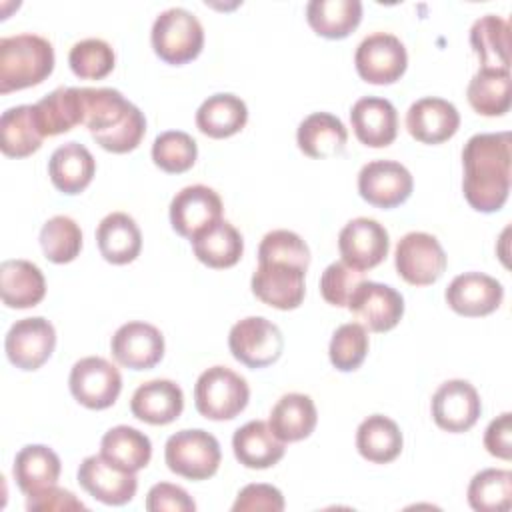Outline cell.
<instances>
[{
	"label": "cell",
	"instance_id": "47",
	"mask_svg": "<svg viewBox=\"0 0 512 512\" xmlns=\"http://www.w3.org/2000/svg\"><path fill=\"white\" fill-rule=\"evenodd\" d=\"M234 512H282L284 510V496L282 492L272 484H248L244 486L234 504Z\"/></svg>",
	"mask_w": 512,
	"mask_h": 512
},
{
	"label": "cell",
	"instance_id": "18",
	"mask_svg": "<svg viewBox=\"0 0 512 512\" xmlns=\"http://www.w3.org/2000/svg\"><path fill=\"white\" fill-rule=\"evenodd\" d=\"M78 484L96 500L108 506L128 504L136 490L138 478L104 460L100 454L86 456L78 468Z\"/></svg>",
	"mask_w": 512,
	"mask_h": 512
},
{
	"label": "cell",
	"instance_id": "35",
	"mask_svg": "<svg viewBox=\"0 0 512 512\" xmlns=\"http://www.w3.org/2000/svg\"><path fill=\"white\" fill-rule=\"evenodd\" d=\"M60 470L62 464L58 454L44 444H28L20 448L12 466L14 480L26 496L54 486L60 478Z\"/></svg>",
	"mask_w": 512,
	"mask_h": 512
},
{
	"label": "cell",
	"instance_id": "3",
	"mask_svg": "<svg viewBox=\"0 0 512 512\" xmlns=\"http://www.w3.org/2000/svg\"><path fill=\"white\" fill-rule=\"evenodd\" d=\"M54 48L38 34L0 38V94L44 82L54 70Z\"/></svg>",
	"mask_w": 512,
	"mask_h": 512
},
{
	"label": "cell",
	"instance_id": "17",
	"mask_svg": "<svg viewBox=\"0 0 512 512\" xmlns=\"http://www.w3.org/2000/svg\"><path fill=\"white\" fill-rule=\"evenodd\" d=\"M112 356L118 364L130 370H150L164 356V336L148 322H126L110 340Z\"/></svg>",
	"mask_w": 512,
	"mask_h": 512
},
{
	"label": "cell",
	"instance_id": "50",
	"mask_svg": "<svg viewBox=\"0 0 512 512\" xmlns=\"http://www.w3.org/2000/svg\"><path fill=\"white\" fill-rule=\"evenodd\" d=\"M484 448L488 454L510 460L512 458V414L504 412L496 416L484 432Z\"/></svg>",
	"mask_w": 512,
	"mask_h": 512
},
{
	"label": "cell",
	"instance_id": "12",
	"mask_svg": "<svg viewBox=\"0 0 512 512\" xmlns=\"http://www.w3.org/2000/svg\"><path fill=\"white\" fill-rule=\"evenodd\" d=\"M56 330L42 316L16 320L6 332L4 350L8 360L26 372L38 370L54 352Z\"/></svg>",
	"mask_w": 512,
	"mask_h": 512
},
{
	"label": "cell",
	"instance_id": "36",
	"mask_svg": "<svg viewBox=\"0 0 512 512\" xmlns=\"http://www.w3.org/2000/svg\"><path fill=\"white\" fill-rule=\"evenodd\" d=\"M310 28L328 40H342L354 32L362 20L360 0H310L306 4Z\"/></svg>",
	"mask_w": 512,
	"mask_h": 512
},
{
	"label": "cell",
	"instance_id": "15",
	"mask_svg": "<svg viewBox=\"0 0 512 512\" xmlns=\"http://www.w3.org/2000/svg\"><path fill=\"white\" fill-rule=\"evenodd\" d=\"M338 250L342 262L356 270L378 266L390 250L388 230L374 218H354L338 234Z\"/></svg>",
	"mask_w": 512,
	"mask_h": 512
},
{
	"label": "cell",
	"instance_id": "41",
	"mask_svg": "<svg viewBox=\"0 0 512 512\" xmlns=\"http://www.w3.org/2000/svg\"><path fill=\"white\" fill-rule=\"evenodd\" d=\"M40 246L50 262H72L82 250V230L70 216H52L40 230Z\"/></svg>",
	"mask_w": 512,
	"mask_h": 512
},
{
	"label": "cell",
	"instance_id": "34",
	"mask_svg": "<svg viewBox=\"0 0 512 512\" xmlns=\"http://www.w3.org/2000/svg\"><path fill=\"white\" fill-rule=\"evenodd\" d=\"M100 456L124 472L136 474L152 458L150 438L126 424L110 428L100 440Z\"/></svg>",
	"mask_w": 512,
	"mask_h": 512
},
{
	"label": "cell",
	"instance_id": "20",
	"mask_svg": "<svg viewBox=\"0 0 512 512\" xmlns=\"http://www.w3.org/2000/svg\"><path fill=\"white\" fill-rule=\"evenodd\" d=\"M444 296L456 314L478 318L498 310L504 298V288L496 278L484 272H464L448 284Z\"/></svg>",
	"mask_w": 512,
	"mask_h": 512
},
{
	"label": "cell",
	"instance_id": "7",
	"mask_svg": "<svg viewBox=\"0 0 512 512\" xmlns=\"http://www.w3.org/2000/svg\"><path fill=\"white\" fill-rule=\"evenodd\" d=\"M232 356L248 368H266L274 364L284 350L280 328L264 316H248L238 320L228 334Z\"/></svg>",
	"mask_w": 512,
	"mask_h": 512
},
{
	"label": "cell",
	"instance_id": "23",
	"mask_svg": "<svg viewBox=\"0 0 512 512\" xmlns=\"http://www.w3.org/2000/svg\"><path fill=\"white\" fill-rule=\"evenodd\" d=\"M132 414L152 426L174 422L184 410L182 388L166 378H156L140 384L130 400Z\"/></svg>",
	"mask_w": 512,
	"mask_h": 512
},
{
	"label": "cell",
	"instance_id": "31",
	"mask_svg": "<svg viewBox=\"0 0 512 512\" xmlns=\"http://www.w3.org/2000/svg\"><path fill=\"white\" fill-rule=\"evenodd\" d=\"M190 242L194 256L210 268H230L244 252L242 234L222 218L200 230Z\"/></svg>",
	"mask_w": 512,
	"mask_h": 512
},
{
	"label": "cell",
	"instance_id": "39",
	"mask_svg": "<svg viewBox=\"0 0 512 512\" xmlns=\"http://www.w3.org/2000/svg\"><path fill=\"white\" fill-rule=\"evenodd\" d=\"M470 106L482 116H504L510 110V70H478L466 88Z\"/></svg>",
	"mask_w": 512,
	"mask_h": 512
},
{
	"label": "cell",
	"instance_id": "32",
	"mask_svg": "<svg viewBox=\"0 0 512 512\" xmlns=\"http://www.w3.org/2000/svg\"><path fill=\"white\" fill-rule=\"evenodd\" d=\"M318 422L314 400L300 392L284 394L270 412L268 424L276 438L286 442H300L308 438Z\"/></svg>",
	"mask_w": 512,
	"mask_h": 512
},
{
	"label": "cell",
	"instance_id": "8",
	"mask_svg": "<svg viewBox=\"0 0 512 512\" xmlns=\"http://www.w3.org/2000/svg\"><path fill=\"white\" fill-rule=\"evenodd\" d=\"M396 272L412 286L434 284L446 270V252L436 236L428 232L404 234L394 252Z\"/></svg>",
	"mask_w": 512,
	"mask_h": 512
},
{
	"label": "cell",
	"instance_id": "19",
	"mask_svg": "<svg viewBox=\"0 0 512 512\" xmlns=\"http://www.w3.org/2000/svg\"><path fill=\"white\" fill-rule=\"evenodd\" d=\"M222 218V200L216 190L204 184H192L176 192L170 202L172 228L192 240L200 230Z\"/></svg>",
	"mask_w": 512,
	"mask_h": 512
},
{
	"label": "cell",
	"instance_id": "9",
	"mask_svg": "<svg viewBox=\"0 0 512 512\" xmlns=\"http://www.w3.org/2000/svg\"><path fill=\"white\" fill-rule=\"evenodd\" d=\"M72 396L90 410L110 408L122 390L120 370L102 356L80 358L68 378Z\"/></svg>",
	"mask_w": 512,
	"mask_h": 512
},
{
	"label": "cell",
	"instance_id": "49",
	"mask_svg": "<svg viewBox=\"0 0 512 512\" xmlns=\"http://www.w3.org/2000/svg\"><path fill=\"white\" fill-rule=\"evenodd\" d=\"M26 508L30 512H50V510H60V512H70V510H86V506L70 492L64 488L48 486L44 490H38L34 494H28L26 498Z\"/></svg>",
	"mask_w": 512,
	"mask_h": 512
},
{
	"label": "cell",
	"instance_id": "5",
	"mask_svg": "<svg viewBox=\"0 0 512 512\" xmlns=\"http://www.w3.org/2000/svg\"><path fill=\"white\" fill-rule=\"evenodd\" d=\"M250 400L248 382L226 366L204 370L194 384L196 410L208 420H232Z\"/></svg>",
	"mask_w": 512,
	"mask_h": 512
},
{
	"label": "cell",
	"instance_id": "14",
	"mask_svg": "<svg viewBox=\"0 0 512 512\" xmlns=\"http://www.w3.org/2000/svg\"><path fill=\"white\" fill-rule=\"evenodd\" d=\"M304 274V268L288 262H258L250 286L260 302L276 310H294L306 294Z\"/></svg>",
	"mask_w": 512,
	"mask_h": 512
},
{
	"label": "cell",
	"instance_id": "45",
	"mask_svg": "<svg viewBox=\"0 0 512 512\" xmlns=\"http://www.w3.org/2000/svg\"><path fill=\"white\" fill-rule=\"evenodd\" d=\"M258 262H288L300 268L310 264L308 244L292 230H272L258 246Z\"/></svg>",
	"mask_w": 512,
	"mask_h": 512
},
{
	"label": "cell",
	"instance_id": "16",
	"mask_svg": "<svg viewBox=\"0 0 512 512\" xmlns=\"http://www.w3.org/2000/svg\"><path fill=\"white\" fill-rule=\"evenodd\" d=\"M432 418L438 428L460 434L470 430L482 412L478 390L468 380H448L432 396Z\"/></svg>",
	"mask_w": 512,
	"mask_h": 512
},
{
	"label": "cell",
	"instance_id": "40",
	"mask_svg": "<svg viewBox=\"0 0 512 512\" xmlns=\"http://www.w3.org/2000/svg\"><path fill=\"white\" fill-rule=\"evenodd\" d=\"M468 504L478 512H506L512 506V472L486 468L468 484Z\"/></svg>",
	"mask_w": 512,
	"mask_h": 512
},
{
	"label": "cell",
	"instance_id": "22",
	"mask_svg": "<svg viewBox=\"0 0 512 512\" xmlns=\"http://www.w3.org/2000/svg\"><path fill=\"white\" fill-rule=\"evenodd\" d=\"M350 124L364 146L384 148L396 140L398 112L386 98L364 96L354 102L350 110Z\"/></svg>",
	"mask_w": 512,
	"mask_h": 512
},
{
	"label": "cell",
	"instance_id": "28",
	"mask_svg": "<svg viewBox=\"0 0 512 512\" xmlns=\"http://www.w3.org/2000/svg\"><path fill=\"white\" fill-rule=\"evenodd\" d=\"M296 142L306 156L326 160L342 154L348 142V132L338 116L330 112H314L300 122Z\"/></svg>",
	"mask_w": 512,
	"mask_h": 512
},
{
	"label": "cell",
	"instance_id": "11",
	"mask_svg": "<svg viewBox=\"0 0 512 512\" xmlns=\"http://www.w3.org/2000/svg\"><path fill=\"white\" fill-rule=\"evenodd\" d=\"M414 188L410 170L396 160H372L358 172V192L362 200L376 208H396L404 204Z\"/></svg>",
	"mask_w": 512,
	"mask_h": 512
},
{
	"label": "cell",
	"instance_id": "6",
	"mask_svg": "<svg viewBox=\"0 0 512 512\" xmlns=\"http://www.w3.org/2000/svg\"><path fill=\"white\" fill-rule=\"evenodd\" d=\"M164 460L170 472L188 480H206L218 472L222 452L218 440L202 430L190 428L172 434L164 446Z\"/></svg>",
	"mask_w": 512,
	"mask_h": 512
},
{
	"label": "cell",
	"instance_id": "24",
	"mask_svg": "<svg viewBox=\"0 0 512 512\" xmlns=\"http://www.w3.org/2000/svg\"><path fill=\"white\" fill-rule=\"evenodd\" d=\"M232 450L236 460L252 470H264L278 464L286 452L284 442L276 438L270 424L264 420H250L232 436Z\"/></svg>",
	"mask_w": 512,
	"mask_h": 512
},
{
	"label": "cell",
	"instance_id": "4",
	"mask_svg": "<svg viewBox=\"0 0 512 512\" xmlns=\"http://www.w3.org/2000/svg\"><path fill=\"white\" fill-rule=\"evenodd\" d=\"M150 40L160 60L182 66L202 52L204 28L190 10L174 6L156 16Z\"/></svg>",
	"mask_w": 512,
	"mask_h": 512
},
{
	"label": "cell",
	"instance_id": "25",
	"mask_svg": "<svg viewBox=\"0 0 512 512\" xmlns=\"http://www.w3.org/2000/svg\"><path fill=\"white\" fill-rule=\"evenodd\" d=\"M0 294L8 308L24 310L40 304L46 294L42 270L30 260H4L0 264Z\"/></svg>",
	"mask_w": 512,
	"mask_h": 512
},
{
	"label": "cell",
	"instance_id": "44",
	"mask_svg": "<svg viewBox=\"0 0 512 512\" xmlns=\"http://www.w3.org/2000/svg\"><path fill=\"white\" fill-rule=\"evenodd\" d=\"M368 346H370V340H368L366 328L358 322H346L338 326L336 332L332 334L328 356L336 370L354 372L364 362L368 354Z\"/></svg>",
	"mask_w": 512,
	"mask_h": 512
},
{
	"label": "cell",
	"instance_id": "30",
	"mask_svg": "<svg viewBox=\"0 0 512 512\" xmlns=\"http://www.w3.org/2000/svg\"><path fill=\"white\" fill-rule=\"evenodd\" d=\"M248 122L246 102L230 92L208 96L196 110V126L210 138H228L238 134Z\"/></svg>",
	"mask_w": 512,
	"mask_h": 512
},
{
	"label": "cell",
	"instance_id": "26",
	"mask_svg": "<svg viewBox=\"0 0 512 512\" xmlns=\"http://www.w3.org/2000/svg\"><path fill=\"white\" fill-rule=\"evenodd\" d=\"M96 160L80 142H66L58 146L48 160V176L52 184L68 194H80L94 178Z\"/></svg>",
	"mask_w": 512,
	"mask_h": 512
},
{
	"label": "cell",
	"instance_id": "29",
	"mask_svg": "<svg viewBox=\"0 0 512 512\" xmlns=\"http://www.w3.org/2000/svg\"><path fill=\"white\" fill-rule=\"evenodd\" d=\"M96 242L102 258L110 264H128L142 250V234L132 216L112 212L104 216L96 228Z\"/></svg>",
	"mask_w": 512,
	"mask_h": 512
},
{
	"label": "cell",
	"instance_id": "13",
	"mask_svg": "<svg viewBox=\"0 0 512 512\" xmlns=\"http://www.w3.org/2000/svg\"><path fill=\"white\" fill-rule=\"evenodd\" d=\"M358 324L370 332H388L404 316V298L388 284L364 280L346 306Z\"/></svg>",
	"mask_w": 512,
	"mask_h": 512
},
{
	"label": "cell",
	"instance_id": "10",
	"mask_svg": "<svg viewBox=\"0 0 512 512\" xmlns=\"http://www.w3.org/2000/svg\"><path fill=\"white\" fill-rule=\"evenodd\" d=\"M354 64L362 80L382 86L400 80L408 66V54L398 36L374 32L358 44Z\"/></svg>",
	"mask_w": 512,
	"mask_h": 512
},
{
	"label": "cell",
	"instance_id": "1",
	"mask_svg": "<svg viewBox=\"0 0 512 512\" xmlns=\"http://www.w3.org/2000/svg\"><path fill=\"white\" fill-rule=\"evenodd\" d=\"M510 132L474 134L462 148V192L466 202L484 214L498 212L510 192Z\"/></svg>",
	"mask_w": 512,
	"mask_h": 512
},
{
	"label": "cell",
	"instance_id": "21",
	"mask_svg": "<svg viewBox=\"0 0 512 512\" xmlns=\"http://www.w3.org/2000/svg\"><path fill=\"white\" fill-rule=\"evenodd\" d=\"M460 126L456 106L444 98L426 96L416 100L406 112L410 136L422 144H440L450 140Z\"/></svg>",
	"mask_w": 512,
	"mask_h": 512
},
{
	"label": "cell",
	"instance_id": "38",
	"mask_svg": "<svg viewBox=\"0 0 512 512\" xmlns=\"http://www.w3.org/2000/svg\"><path fill=\"white\" fill-rule=\"evenodd\" d=\"M402 432L398 424L382 414L364 418L356 430V448L360 456L374 464H388L402 452Z\"/></svg>",
	"mask_w": 512,
	"mask_h": 512
},
{
	"label": "cell",
	"instance_id": "33",
	"mask_svg": "<svg viewBox=\"0 0 512 512\" xmlns=\"http://www.w3.org/2000/svg\"><path fill=\"white\" fill-rule=\"evenodd\" d=\"M470 44L482 70H510V24L484 14L470 28Z\"/></svg>",
	"mask_w": 512,
	"mask_h": 512
},
{
	"label": "cell",
	"instance_id": "37",
	"mask_svg": "<svg viewBox=\"0 0 512 512\" xmlns=\"http://www.w3.org/2000/svg\"><path fill=\"white\" fill-rule=\"evenodd\" d=\"M44 134L38 128L34 104L12 106L0 118V148L10 158H26L42 146Z\"/></svg>",
	"mask_w": 512,
	"mask_h": 512
},
{
	"label": "cell",
	"instance_id": "2",
	"mask_svg": "<svg viewBox=\"0 0 512 512\" xmlns=\"http://www.w3.org/2000/svg\"><path fill=\"white\" fill-rule=\"evenodd\" d=\"M84 124L94 142L114 154L138 148L146 134V118L116 88H82Z\"/></svg>",
	"mask_w": 512,
	"mask_h": 512
},
{
	"label": "cell",
	"instance_id": "27",
	"mask_svg": "<svg viewBox=\"0 0 512 512\" xmlns=\"http://www.w3.org/2000/svg\"><path fill=\"white\" fill-rule=\"evenodd\" d=\"M34 114L44 138L70 132L74 126L84 124L82 88L60 86L52 90L34 104Z\"/></svg>",
	"mask_w": 512,
	"mask_h": 512
},
{
	"label": "cell",
	"instance_id": "48",
	"mask_svg": "<svg viewBox=\"0 0 512 512\" xmlns=\"http://www.w3.org/2000/svg\"><path fill=\"white\" fill-rule=\"evenodd\" d=\"M148 512H194L196 504L190 494L170 482L154 484L146 494Z\"/></svg>",
	"mask_w": 512,
	"mask_h": 512
},
{
	"label": "cell",
	"instance_id": "42",
	"mask_svg": "<svg viewBox=\"0 0 512 512\" xmlns=\"http://www.w3.org/2000/svg\"><path fill=\"white\" fill-rule=\"evenodd\" d=\"M196 158H198L196 140L182 130H166L158 134L152 144L154 164L168 174H180L190 170Z\"/></svg>",
	"mask_w": 512,
	"mask_h": 512
},
{
	"label": "cell",
	"instance_id": "43",
	"mask_svg": "<svg viewBox=\"0 0 512 512\" xmlns=\"http://www.w3.org/2000/svg\"><path fill=\"white\" fill-rule=\"evenodd\" d=\"M114 50L102 38H84L70 48V70L82 80H102L114 70Z\"/></svg>",
	"mask_w": 512,
	"mask_h": 512
},
{
	"label": "cell",
	"instance_id": "46",
	"mask_svg": "<svg viewBox=\"0 0 512 512\" xmlns=\"http://www.w3.org/2000/svg\"><path fill=\"white\" fill-rule=\"evenodd\" d=\"M364 282V272L348 266L346 262H332L320 276V294L322 298L336 306L346 308L354 290Z\"/></svg>",
	"mask_w": 512,
	"mask_h": 512
}]
</instances>
